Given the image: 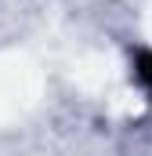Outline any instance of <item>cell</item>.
Masks as SVG:
<instances>
[{
  "label": "cell",
  "mask_w": 152,
  "mask_h": 156,
  "mask_svg": "<svg viewBox=\"0 0 152 156\" xmlns=\"http://www.w3.org/2000/svg\"><path fill=\"white\" fill-rule=\"evenodd\" d=\"M138 76H141V80L152 87V51H145V55L138 58Z\"/></svg>",
  "instance_id": "1"
}]
</instances>
